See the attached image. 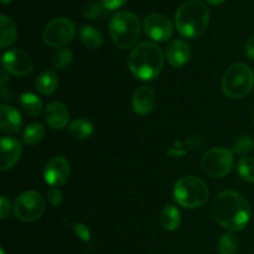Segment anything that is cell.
I'll use <instances>...</instances> for the list:
<instances>
[{
  "label": "cell",
  "instance_id": "cell-35",
  "mask_svg": "<svg viewBox=\"0 0 254 254\" xmlns=\"http://www.w3.org/2000/svg\"><path fill=\"white\" fill-rule=\"evenodd\" d=\"M9 72L6 71V69L4 68V67H2V69H1V78H0V84H1V87H5V83H6V81H7V78H9Z\"/></svg>",
  "mask_w": 254,
  "mask_h": 254
},
{
  "label": "cell",
  "instance_id": "cell-17",
  "mask_svg": "<svg viewBox=\"0 0 254 254\" xmlns=\"http://www.w3.org/2000/svg\"><path fill=\"white\" fill-rule=\"evenodd\" d=\"M0 128L4 133H20L22 128V118L20 112L14 107L1 104L0 107Z\"/></svg>",
  "mask_w": 254,
  "mask_h": 254
},
{
  "label": "cell",
  "instance_id": "cell-27",
  "mask_svg": "<svg viewBox=\"0 0 254 254\" xmlns=\"http://www.w3.org/2000/svg\"><path fill=\"white\" fill-rule=\"evenodd\" d=\"M238 238L233 233H225L218 241V253L236 254L238 251Z\"/></svg>",
  "mask_w": 254,
  "mask_h": 254
},
{
  "label": "cell",
  "instance_id": "cell-16",
  "mask_svg": "<svg viewBox=\"0 0 254 254\" xmlns=\"http://www.w3.org/2000/svg\"><path fill=\"white\" fill-rule=\"evenodd\" d=\"M156 98L155 93L150 87H139L133 94L131 98V106H133L134 112L139 116H146L150 112H153L155 107Z\"/></svg>",
  "mask_w": 254,
  "mask_h": 254
},
{
  "label": "cell",
  "instance_id": "cell-24",
  "mask_svg": "<svg viewBox=\"0 0 254 254\" xmlns=\"http://www.w3.org/2000/svg\"><path fill=\"white\" fill-rule=\"evenodd\" d=\"M45 131L44 126L41 123H31L25 128L24 133H22V140L26 145H37L41 143L45 138Z\"/></svg>",
  "mask_w": 254,
  "mask_h": 254
},
{
  "label": "cell",
  "instance_id": "cell-14",
  "mask_svg": "<svg viewBox=\"0 0 254 254\" xmlns=\"http://www.w3.org/2000/svg\"><path fill=\"white\" fill-rule=\"evenodd\" d=\"M45 121L55 130L66 128L69 122V111L62 102H50L45 108Z\"/></svg>",
  "mask_w": 254,
  "mask_h": 254
},
{
  "label": "cell",
  "instance_id": "cell-3",
  "mask_svg": "<svg viewBox=\"0 0 254 254\" xmlns=\"http://www.w3.org/2000/svg\"><path fill=\"white\" fill-rule=\"evenodd\" d=\"M210 22V10L200 0L184 2L175 14V26L186 39H197L205 34Z\"/></svg>",
  "mask_w": 254,
  "mask_h": 254
},
{
  "label": "cell",
  "instance_id": "cell-37",
  "mask_svg": "<svg viewBox=\"0 0 254 254\" xmlns=\"http://www.w3.org/2000/svg\"><path fill=\"white\" fill-rule=\"evenodd\" d=\"M12 0H1V4H4V5H6V4H9V2H11Z\"/></svg>",
  "mask_w": 254,
  "mask_h": 254
},
{
  "label": "cell",
  "instance_id": "cell-8",
  "mask_svg": "<svg viewBox=\"0 0 254 254\" xmlns=\"http://www.w3.org/2000/svg\"><path fill=\"white\" fill-rule=\"evenodd\" d=\"M46 202L44 196L37 191H25L17 196L14 205V215L24 222H34L44 213Z\"/></svg>",
  "mask_w": 254,
  "mask_h": 254
},
{
  "label": "cell",
  "instance_id": "cell-31",
  "mask_svg": "<svg viewBox=\"0 0 254 254\" xmlns=\"http://www.w3.org/2000/svg\"><path fill=\"white\" fill-rule=\"evenodd\" d=\"M47 201L51 203L52 206L61 205L64 201V193L59 188H51L47 192Z\"/></svg>",
  "mask_w": 254,
  "mask_h": 254
},
{
  "label": "cell",
  "instance_id": "cell-26",
  "mask_svg": "<svg viewBox=\"0 0 254 254\" xmlns=\"http://www.w3.org/2000/svg\"><path fill=\"white\" fill-rule=\"evenodd\" d=\"M254 149V139L250 135H241L232 144V153L241 156H247Z\"/></svg>",
  "mask_w": 254,
  "mask_h": 254
},
{
  "label": "cell",
  "instance_id": "cell-34",
  "mask_svg": "<svg viewBox=\"0 0 254 254\" xmlns=\"http://www.w3.org/2000/svg\"><path fill=\"white\" fill-rule=\"evenodd\" d=\"M246 56L248 57L250 60H253L254 61V36L250 37L246 42Z\"/></svg>",
  "mask_w": 254,
  "mask_h": 254
},
{
  "label": "cell",
  "instance_id": "cell-12",
  "mask_svg": "<svg viewBox=\"0 0 254 254\" xmlns=\"http://www.w3.org/2000/svg\"><path fill=\"white\" fill-rule=\"evenodd\" d=\"M71 166L64 156L57 155L50 159L44 169L45 181L52 188H59L64 185L69 178Z\"/></svg>",
  "mask_w": 254,
  "mask_h": 254
},
{
  "label": "cell",
  "instance_id": "cell-1",
  "mask_svg": "<svg viewBox=\"0 0 254 254\" xmlns=\"http://www.w3.org/2000/svg\"><path fill=\"white\" fill-rule=\"evenodd\" d=\"M212 216L221 227L233 232L242 231L250 222L251 206L241 193L226 190L213 201Z\"/></svg>",
  "mask_w": 254,
  "mask_h": 254
},
{
  "label": "cell",
  "instance_id": "cell-15",
  "mask_svg": "<svg viewBox=\"0 0 254 254\" xmlns=\"http://www.w3.org/2000/svg\"><path fill=\"white\" fill-rule=\"evenodd\" d=\"M191 57V49L183 40H174L166 46L165 59L174 68L185 66Z\"/></svg>",
  "mask_w": 254,
  "mask_h": 254
},
{
  "label": "cell",
  "instance_id": "cell-32",
  "mask_svg": "<svg viewBox=\"0 0 254 254\" xmlns=\"http://www.w3.org/2000/svg\"><path fill=\"white\" fill-rule=\"evenodd\" d=\"M11 208L12 206L10 200H7L5 196H1V198H0V218L6 220L10 216V213H11Z\"/></svg>",
  "mask_w": 254,
  "mask_h": 254
},
{
  "label": "cell",
  "instance_id": "cell-23",
  "mask_svg": "<svg viewBox=\"0 0 254 254\" xmlns=\"http://www.w3.org/2000/svg\"><path fill=\"white\" fill-rule=\"evenodd\" d=\"M20 107L22 111L31 117H37L42 112V102L36 94L31 92H25L20 96L19 99Z\"/></svg>",
  "mask_w": 254,
  "mask_h": 254
},
{
  "label": "cell",
  "instance_id": "cell-19",
  "mask_svg": "<svg viewBox=\"0 0 254 254\" xmlns=\"http://www.w3.org/2000/svg\"><path fill=\"white\" fill-rule=\"evenodd\" d=\"M160 225L166 231H175L181 223V213L174 205H166L160 213Z\"/></svg>",
  "mask_w": 254,
  "mask_h": 254
},
{
  "label": "cell",
  "instance_id": "cell-21",
  "mask_svg": "<svg viewBox=\"0 0 254 254\" xmlns=\"http://www.w3.org/2000/svg\"><path fill=\"white\" fill-rule=\"evenodd\" d=\"M94 127L89 121L83 118L76 119L68 127V133L77 140H86L93 134Z\"/></svg>",
  "mask_w": 254,
  "mask_h": 254
},
{
  "label": "cell",
  "instance_id": "cell-33",
  "mask_svg": "<svg viewBox=\"0 0 254 254\" xmlns=\"http://www.w3.org/2000/svg\"><path fill=\"white\" fill-rule=\"evenodd\" d=\"M127 0H102V4L106 10H117L123 6Z\"/></svg>",
  "mask_w": 254,
  "mask_h": 254
},
{
  "label": "cell",
  "instance_id": "cell-6",
  "mask_svg": "<svg viewBox=\"0 0 254 254\" xmlns=\"http://www.w3.org/2000/svg\"><path fill=\"white\" fill-rule=\"evenodd\" d=\"M210 195L207 185L196 176H184L176 181L174 188V198L185 208H197L206 203Z\"/></svg>",
  "mask_w": 254,
  "mask_h": 254
},
{
  "label": "cell",
  "instance_id": "cell-13",
  "mask_svg": "<svg viewBox=\"0 0 254 254\" xmlns=\"http://www.w3.org/2000/svg\"><path fill=\"white\" fill-rule=\"evenodd\" d=\"M22 153V145L17 139L2 136L0 141V168L2 171L11 169Z\"/></svg>",
  "mask_w": 254,
  "mask_h": 254
},
{
  "label": "cell",
  "instance_id": "cell-30",
  "mask_svg": "<svg viewBox=\"0 0 254 254\" xmlns=\"http://www.w3.org/2000/svg\"><path fill=\"white\" fill-rule=\"evenodd\" d=\"M72 228H73L74 233L77 237L83 242H91V231L83 223H72Z\"/></svg>",
  "mask_w": 254,
  "mask_h": 254
},
{
  "label": "cell",
  "instance_id": "cell-22",
  "mask_svg": "<svg viewBox=\"0 0 254 254\" xmlns=\"http://www.w3.org/2000/svg\"><path fill=\"white\" fill-rule=\"evenodd\" d=\"M0 21H1V39H0V46L2 49L10 46L15 42L17 37V27L14 20L7 17L6 15H1L0 16Z\"/></svg>",
  "mask_w": 254,
  "mask_h": 254
},
{
  "label": "cell",
  "instance_id": "cell-18",
  "mask_svg": "<svg viewBox=\"0 0 254 254\" xmlns=\"http://www.w3.org/2000/svg\"><path fill=\"white\" fill-rule=\"evenodd\" d=\"M35 86L40 93L44 94V96H50V94L55 93V91L59 87V77L51 69H46L36 77Z\"/></svg>",
  "mask_w": 254,
  "mask_h": 254
},
{
  "label": "cell",
  "instance_id": "cell-20",
  "mask_svg": "<svg viewBox=\"0 0 254 254\" xmlns=\"http://www.w3.org/2000/svg\"><path fill=\"white\" fill-rule=\"evenodd\" d=\"M79 39L84 46L91 50H98L103 45V36L101 32L89 25H86L79 30Z\"/></svg>",
  "mask_w": 254,
  "mask_h": 254
},
{
  "label": "cell",
  "instance_id": "cell-36",
  "mask_svg": "<svg viewBox=\"0 0 254 254\" xmlns=\"http://www.w3.org/2000/svg\"><path fill=\"white\" fill-rule=\"evenodd\" d=\"M223 1H225V0H206V2H208V4L211 5H220L222 4Z\"/></svg>",
  "mask_w": 254,
  "mask_h": 254
},
{
  "label": "cell",
  "instance_id": "cell-10",
  "mask_svg": "<svg viewBox=\"0 0 254 254\" xmlns=\"http://www.w3.org/2000/svg\"><path fill=\"white\" fill-rule=\"evenodd\" d=\"M2 67L14 76L26 77L32 72L34 62L24 50L11 49L2 55Z\"/></svg>",
  "mask_w": 254,
  "mask_h": 254
},
{
  "label": "cell",
  "instance_id": "cell-29",
  "mask_svg": "<svg viewBox=\"0 0 254 254\" xmlns=\"http://www.w3.org/2000/svg\"><path fill=\"white\" fill-rule=\"evenodd\" d=\"M106 7L103 6V4H99V2L92 1L89 4H87L83 9V15L86 19L88 20H96L98 17H101L103 15V11Z\"/></svg>",
  "mask_w": 254,
  "mask_h": 254
},
{
  "label": "cell",
  "instance_id": "cell-4",
  "mask_svg": "<svg viewBox=\"0 0 254 254\" xmlns=\"http://www.w3.org/2000/svg\"><path fill=\"white\" fill-rule=\"evenodd\" d=\"M140 20L131 11H119L109 22V34L117 47L121 50L131 49L140 37Z\"/></svg>",
  "mask_w": 254,
  "mask_h": 254
},
{
  "label": "cell",
  "instance_id": "cell-2",
  "mask_svg": "<svg viewBox=\"0 0 254 254\" xmlns=\"http://www.w3.org/2000/svg\"><path fill=\"white\" fill-rule=\"evenodd\" d=\"M128 66L135 78L153 81L163 71L164 54L155 42L144 41L131 50Z\"/></svg>",
  "mask_w": 254,
  "mask_h": 254
},
{
  "label": "cell",
  "instance_id": "cell-11",
  "mask_svg": "<svg viewBox=\"0 0 254 254\" xmlns=\"http://www.w3.org/2000/svg\"><path fill=\"white\" fill-rule=\"evenodd\" d=\"M143 27L145 34L151 40L158 42L168 41L173 36L174 32V26L170 19L165 15L158 14V12L148 15L144 20Z\"/></svg>",
  "mask_w": 254,
  "mask_h": 254
},
{
  "label": "cell",
  "instance_id": "cell-28",
  "mask_svg": "<svg viewBox=\"0 0 254 254\" xmlns=\"http://www.w3.org/2000/svg\"><path fill=\"white\" fill-rule=\"evenodd\" d=\"M238 174L247 183H254V158L243 156L240 159L237 166Z\"/></svg>",
  "mask_w": 254,
  "mask_h": 254
},
{
  "label": "cell",
  "instance_id": "cell-5",
  "mask_svg": "<svg viewBox=\"0 0 254 254\" xmlns=\"http://www.w3.org/2000/svg\"><path fill=\"white\" fill-rule=\"evenodd\" d=\"M222 91L228 98L240 99L254 87V72L248 64L237 62L227 68L222 78Z\"/></svg>",
  "mask_w": 254,
  "mask_h": 254
},
{
  "label": "cell",
  "instance_id": "cell-9",
  "mask_svg": "<svg viewBox=\"0 0 254 254\" xmlns=\"http://www.w3.org/2000/svg\"><path fill=\"white\" fill-rule=\"evenodd\" d=\"M76 26L67 17H56L46 25L42 34L44 42L52 49H61L73 40Z\"/></svg>",
  "mask_w": 254,
  "mask_h": 254
},
{
  "label": "cell",
  "instance_id": "cell-7",
  "mask_svg": "<svg viewBox=\"0 0 254 254\" xmlns=\"http://www.w3.org/2000/svg\"><path fill=\"white\" fill-rule=\"evenodd\" d=\"M235 164L233 153L222 146H216L203 154L201 166L206 175L211 178H223L231 173Z\"/></svg>",
  "mask_w": 254,
  "mask_h": 254
},
{
  "label": "cell",
  "instance_id": "cell-25",
  "mask_svg": "<svg viewBox=\"0 0 254 254\" xmlns=\"http://www.w3.org/2000/svg\"><path fill=\"white\" fill-rule=\"evenodd\" d=\"M72 60H73V54H72L71 50L67 49V47H61L52 55L51 64L55 69L62 71V69H66L67 67L71 66Z\"/></svg>",
  "mask_w": 254,
  "mask_h": 254
},
{
  "label": "cell",
  "instance_id": "cell-38",
  "mask_svg": "<svg viewBox=\"0 0 254 254\" xmlns=\"http://www.w3.org/2000/svg\"><path fill=\"white\" fill-rule=\"evenodd\" d=\"M0 253H1V254H5V252H4V250H1V251H0Z\"/></svg>",
  "mask_w": 254,
  "mask_h": 254
}]
</instances>
